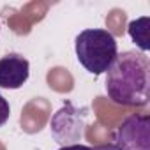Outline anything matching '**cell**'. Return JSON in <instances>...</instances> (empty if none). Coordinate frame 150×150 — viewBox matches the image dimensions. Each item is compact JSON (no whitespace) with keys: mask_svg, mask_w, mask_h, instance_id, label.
Listing matches in <instances>:
<instances>
[{"mask_svg":"<svg viewBox=\"0 0 150 150\" xmlns=\"http://www.w3.org/2000/svg\"><path fill=\"white\" fill-rule=\"evenodd\" d=\"M148 23H150L148 16H141V18L129 23V35L136 42V46L141 50V53L148 51V48H150V44H148Z\"/></svg>","mask_w":150,"mask_h":150,"instance_id":"cell-6","label":"cell"},{"mask_svg":"<svg viewBox=\"0 0 150 150\" xmlns=\"http://www.w3.org/2000/svg\"><path fill=\"white\" fill-rule=\"evenodd\" d=\"M106 94L118 106H146L150 99V60L141 51L118 53L106 71Z\"/></svg>","mask_w":150,"mask_h":150,"instance_id":"cell-1","label":"cell"},{"mask_svg":"<svg viewBox=\"0 0 150 150\" xmlns=\"http://www.w3.org/2000/svg\"><path fill=\"white\" fill-rule=\"evenodd\" d=\"M11 117V106H9V101L0 94V127L6 125L7 120Z\"/></svg>","mask_w":150,"mask_h":150,"instance_id":"cell-7","label":"cell"},{"mask_svg":"<svg viewBox=\"0 0 150 150\" xmlns=\"http://www.w3.org/2000/svg\"><path fill=\"white\" fill-rule=\"evenodd\" d=\"M92 150H118L113 143H108V145H99V146H94Z\"/></svg>","mask_w":150,"mask_h":150,"instance_id":"cell-9","label":"cell"},{"mask_svg":"<svg viewBox=\"0 0 150 150\" xmlns=\"http://www.w3.org/2000/svg\"><path fill=\"white\" fill-rule=\"evenodd\" d=\"M113 145L118 150H150V117L134 113L115 131Z\"/></svg>","mask_w":150,"mask_h":150,"instance_id":"cell-4","label":"cell"},{"mask_svg":"<svg viewBox=\"0 0 150 150\" xmlns=\"http://www.w3.org/2000/svg\"><path fill=\"white\" fill-rule=\"evenodd\" d=\"M78 62L94 76L106 72L118 55V44L111 32L104 28H87L76 35L74 42Z\"/></svg>","mask_w":150,"mask_h":150,"instance_id":"cell-2","label":"cell"},{"mask_svg":"<svg viewBox=\"0 0 150 150\" xmlns=\"http://www.w3.org/2000/svg\"><path fill=\"white\" fill-rule=\"evenodd\" d=\"M87 125V108H76L71 101H65L58 111L50 120V132L51 138L62 145H80L85 136Z\"/></svg>","mask_w":150,"mask_h":150,"instance_id":"cell-3","label":"cell"},{"mask_svg":"<svg viewBox=\"0 0 150 150\" xmlns=\"http://www.w3.org/2000/svg\"><path fill=\"white\" fill-rule=\"evenodd\" d=\"M58 150H92V146H87V145H71V146H60Z\"/></svg>","mask_w":150,"mask_h":150,"instance_id":"cell-8","label":"cell"},{"mask_svg":"<svg viewBox=\"0 0 150 150\" xmlns=\"http://www.w3.org/2000/svg\"><path fill=\"white\" fill-rule=\"evenodd\" d=\"M30 76V64L18 53H9L0 58V87L16 90L27 83Z\"/></svg>","mask_w":150,"mask_h":150,"instance_id":"cell-5","label":"cell"}]
</instances>
